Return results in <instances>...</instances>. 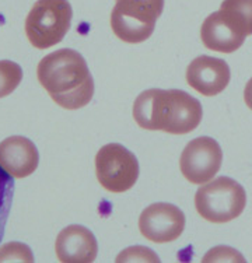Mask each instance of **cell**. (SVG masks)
Masks as SVG:
<instances>
[{
  "mask_svg": "<svg viewBox=\"0 0 252 263\" xmlns=\"http://www.w3.org/2000/svg\"><path fill=\"white\" fill-rule=\"evenodd\" d=\"M37 76L55 104L65 109H80L93 100V76L84 58L73 49H59L44 56Z\"/></svg>",
  "mask_w": 252,
  "mask_h": 263,
  "instance_id": "6da1fadb",
  "label": "cell"
},
{
  "mask_svg": "<svg viewBox=\"0 0 252 263\" xmlns=\"http://www.w3.org/2000/svg\"><path fill=\"white\" fill-rule=\"evenodd\" d=\"M203 117L201 102L182 90L151 88L137 96L133 118L146 130L187 135L195 130Z\"/></svg>",
  "mask_w": 252,
  "mask_h": 263,
  "instance_id": "7a4b0ae2",
  "label": "cell"
},
{
  "mask_svg": "<svg viewBox=\"0 0 252 263\" xmlns=\"http://www.w3.org/2000/svg\"><path fill=\"white\" fill-rule=\"evenodd\" d=\"M247 204L244 187L228 177L209 181L195 195V208L209 223L224 224L241 216Z\"/></svg>",
  "mask_w": 252,
  "mask_h": 263,
  "instance_id": "3957f363",
  "label": "cell"
},
{
  "mask_svg": "<svg viewBox=\"0 0 252 263\" xmlns=\"http://www.w3.org/2000/svg\"><path fill=\"white\" fill-rule=\"evenodd\" d=\"M71 10L67 0H38L25 18V34L38 49L58 45L70 30Z\"/></svg>",
  "mask_w": 252,
  "mask_h": 263,
  "instance_id": "277c9868",
  "label": "cell"
},
{
  "mask_svg": "<svg viewBox=\"0 0 252 263\" xmlns=\"http://www.w3.org/2000/svg\"><path fill=\"white\" fill-rule=\"evenodd\" d=\"M164 9V0H116L111 13L114 34L128 44L149 40Z\"/></svg>",
  "mask_w": 252,
  "mask_h": 263,
  "instance_id": "5b68a950",
  "label": "cell"
},
{
  "mask_svg": "<svg viewBox=\"0 0 252 263\" xmlns=\"http://www.w3.org/2000/svg\"><path fill=\"white\" fill-rule=\"evenodd\" d=\"M96 175L101 186L111 193H123L137 182L139 162L126 147L110 143L96 156Z\"/></svg>",
  "mask_w": 252,
  "mask_h": 263,
  "instance_id": "8992f818",
  "label": "cell"
},
{
  "mask_svg": "<svg viewBox=\"0 0 252 263\" xmlns=\"http://www.w3.org/2000/svg\"><path fill=\"white\" fill-rule=\"evenodd\" d=\"M223 161L222 148L212 137L201 136L188 143L179 158V168L188 182L202 185L216 177Z\"/></svg>",
  "mask_w": 252,
  "mask_h": 263,
  "instance_id": "52a82bcc",
  "label": "cell"
},
{
  "mask_svg": "<svg viewBox=\"0 0 252 263\" xmlns=\"http://www.w3.org/2000/svg\"><path fill=\"white\" fill-rule=\"evenodd\" d=\"M139 230L151 242H172L185 230V214L171 203H154L141 212Z\"/></svg>",
  "mask_w": 252,
  "mask_h": 263,
  "instance_id": "ba28073f",
  "label": "cell"
},
{
  "mask_svg": "<svg viewBox=\"0 0 252 263\" xmlns=\"http://www.w3.org/2000/svg\"><path fill=\"white\" fill-rule=\"evenodd\" d=\"M230 67L226 61L202 55L189 63L187 69L188 84L205 97L220 94L230 83Z\"/></svg>",
  "mask_w": 252,
  "mask_h": 263,
  "instance_id": "9c48e42d",
  "label": "cell"
},
{
  "mask_svg": "<svg viewBox=\"0 0 252 263\" xmlns=\"http://www.w3.org/2000/svg\"><path fill=\"white\" fill-rule=\"evenodd\" d=\"M201 38L207 49L222 53H231L241 48L247 35L234 23L231 17L220 9L203 21Z\"/></svg>",
  "mask_w": 252,
  "mask_h": 263,
  "instance_id": "30bf717a",
  "label": "cell"
},
{
  "mask_svg": "<svg viewBox=\"0 0 252 263\" xmlns=\"http://www.w3.org/2000/svg\"><path fill=\"white\" fill-rule=\"evenodd\" d=\"M56 255L62 263H91L98 252L94 234L83 226H69L62 230L55 242Z\"/></svg>",
  "mask_w": 252,
  "mask_h": 263,
  "instance_id": "8fae6325",
  "label": "cell"
},
{
  "mask_svg": "<svg viewBox=\"0 0 252 263\" xmlns=\"http://www.w3.org/2000/svg\"><path fill=\"white\" fill-rule=\"evenodd\" d=\"M38 162L40 154L30 139L11 136L0 143V167L13 178H27L38 168Z\"/></svg>",
  "mask_w": 252,
  "mask_h": 263,
  "instance_id": "7c38bea8",
  "label": "cell"
},
{
  "mask_svg": "<svg viewBox=\"0 0 252 263\" xmlns=\"http://www.w3.org/2000/svg\"><path fill=\"white\" fill-rule=\"evenodd\" d=\"M13 195H14V181L11 175H9L0 167V242L5 235L6 224L13 203Z\"/></svg>",
  "mask_w": 252,
  "mask_h": 263,
  "instance_id": "4fadbf2b",
  "label": "cell"
},
{
  "mask_svg": "<svg viewBox=\"0 0 252 263\" xmlns=\"http://www.w3.org/2000/svg\"><path fill=\"white\" fill-rule=\"evenodd\" d=\"M23 80L21 66L13 61H0V98L10 96Z\"/></svg>",
  "mask_w": 252,
  "mask_h": 263,
  "instance_id": "5bb4252c",
  "label": "cell"
},
{
  "mask_svg": "<svg viewBox=\"0 0 252 263\" xmlns=\"http://www.w3.org/2000/svg\"><path fill=\"white\" fill-rule=\"evenodd\" d=\"M220 9L236 15L247 35H252V0H223Z\"/></svg>",
  "mask_w": 252,
  "mask_h": 263,
  "instance_id": "9a60e30c",
  "label": "cell"
},
{
  "mask_svg": "<svg viewBox=\"0 0 252 263\" xmlns=\"http://www.w3.org/2000/svg\"><path fill=\"white\" fill-rule=\"evenodd\" d=\"M0 262H34L31 249L21 242L6 243L0 248Z\"/></svg>",
  "mask_w": 252,
  "mask_h": 263,
  "instance_id": "2e32d148",
  "label": "cell"
},
{
  "mask_svg": "<svg viewBox=\"0 0 252 263\" xmlns=\"http://www.w3.org/2000/svg\"><path fill=\"white\" fill-rule=\"evenodd\" d=\"M116 262H160L156 253L146 247H132L116 258Z\"/></svg>",
  "mask_w": 252,
  "mask_h": 263,
  "instance_id": "e0dca14e",
  "label": "cell"
},
{
  "mask_svg": "<svg viewBox=\"0 0 252 263\" xmlns=\"http://www.w3.org/2000/svg\"><path fill=\"white\" fill-rule=\"evenodd\" d=\"M203 262H245V260L232 248L219 247V248H213L210 253H207L203 258Z\"/></svg>",
  "mask_w": 252,
  "mask_h": 263,
  "instance_id": "ac0fdd59",
  "label": "cell"
},
{
  "mask_svg": "<svg viewBox=\"0 0 252 263\" xmlns=\"http://www.w3.org/2000/svg\"><path fill=\"white\" fill-rule=\"evenodd\" d=\"M244 101L247 106L252 111V79L247 83V86L244 88Z\"/></svg>",
  "mask_w": 252,
  "mask_h": 263,
  "instance_id": "d6986e66",
  "label": "cell"
}]
</instances>
